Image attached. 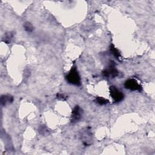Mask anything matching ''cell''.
I'll return each mask as SVG.
<instances>
[{
    "label": "cell",
    "instance_id": "1",
    "mask_svg": "<svg viewBox=\"0 0 155 155\" xmlns=\"http://www.w3.org/2000/svg\"><path fill=\"white\" fill-rule=\"evenodd\" d=\"M65 79L70 84L78 86L81 85V78L76 67H73L71 68L69 73L67 74Z\"/></svg>",
    "mask_w": 155,
    "mask_h": 155
},
{
    "label": "cell",
    "instance_id": "2",
    "mask_svg": "<svg viewBox=\"0 0 155 155\" xmlns=\"http://www.w3.org/2000/svg\"><path fill=\"white\" fill-rule=\"evenodd\" d=\"M79 138L85 146H88L92 143L93 134L89 127L82 129L79 132Z\"/></svg>",
    "mask_w": 155,
    "mask_h": 155
},
{
    "label": "cell",
    "instance_id": "3",
    "mask_svg": "<svg viewBox=\"0 0 155 155\" xmlns=\"http://www.w3.org/2000/svg\"><path fill=\"white\" fill-rule=\"evenodd\" d=\"M119 74V72L116 68L115 67V64L113 61H110L108 66L107 68L104 70L102 71V74L105 78H115Z\"/></svg>",
    "mask_w": 155,
    "mask_h": 155
},
{
    "label": "cell",
    "instance_id": "4",
    "mask_svg": "<svg viewBox=\"0 0 155 155\" xmlns=\"http://www.w3.org/2000/svg\"><path fill=\"white\" fill-rule=\"evenodd\" d=\"M110 93L111 97L115 102H119L124 99V95L116 87L111 86L110 87Z\"/></svg>",
    "mask_w": 155,
    "mask_h": 155
},
{
    "label": "cell",
    "instance_id": "5",
    "mask_svg": "<svg viewBox=\"0 0 155 155\" xmlns=\"http://www.w3.org/2000/svg\"><path fill=\"white\" fill-rule=\"evenodd\" d=\"M124 86L126 88L132 91H140L142 90L141 85L134 79H127L124 83Z\"/></svg>",
    "mask_w": 155,
    "mask_h": 155
},
{
    "label": "cell",
    "instance_id": "6",
    "mask_svg": "<svg viewBox=\"0 0 155 155\" xmlns=\"http://www.w3.org/2000/svg\"><path fill=\"white\" fill-rule=\"evenodd\" d=\"M82 113H83V111L81 108V107L78 105H76L72 110L71 116V122L72 123H76L79 122L82 117Z\"/></svg>",
    "mask_w": 155,
    "mask_h": 155
},
{
    "label": "cell",
    "instance_id": "7",
    "mask_svg": "<svg viewBox=\"0 0 155 155\" xmlns=\"http://www.w3.org/2000/svg\"><path fill=\"white\" fill-rule=\"evenodd\" d=\"M13 101V97L11 95L4 94V95H2L1 97V104L2 106H6L7 105H8L12 103Z\"/></svg>",
    "mask_w": 155,
    "mask_h": 155
},
{
    "label": "cell",
    "instance_id": "8",
    "mask_svg": "<svg viewBox=\"0 0 155 155\" xmlns=\"http://www.w3.org/2000/svg\"><path fill=\"white\" fill-rule=\"evenodd\" d=\"M13 36H14L13 31H8L4 34L2 38V41L6 44H9L12 41V39H13Z\"/></svg>",
    "mask_w": 155,
    "mask_h": 155
},
{
    "label": "cell",
    "instance_id": "9",
    "mask_svg": "<svg viewBox=\"0 0 155 155\" xmlns=\"http://www.w3.org/2000/svg\"><path fill=\"white\" fill-rule=\"evenodd\" d=\"M110 52L113 54V56L116 58L118 60H119V59L120 58V54L119 53V51H118V50L113 45H111L110 47Z\"/></svg>",
    "mask_w": 155,
    "mask_h": 155
},
{
    "label": "cell",
    "instance_id": "10",
    "mask_svg": "<svg viewBox=\"0 0 155 155\" xmlns=\"http://www.w3.org/2000/svg\"><path fill=\"white\" fill-rule=\"evenodd\" d=\"M38 132L39 133V134L43 135V136H46L47 134H49V131H48V129L47 128V127L44 125H41L39 127V129H38Z\"/></svg>",
    "mask_w": 155,
    "mask_h": 155
},
{
    "label": "cell",
    "instance_id": "11",
    "mask_svg": "<svg viewBox=\"0 0 155 155\" xmlns=\"http://www.w3.org/2000/svg\"><path fill=\"white\" fill-rule=\"evenodd\" d=\"M24 28L25 29V30L28 33H30L31 31H33L34 27L33 26V25L31 24V22H25L24 24Z\"/></svg>",
    "mask_w": 155,
    "mask_h": 155
},
{
    "label": "cell",
    "instance_id": "12",
    "mask_svg": "<svg viewBox=\"0 0 155 155\" xmlns=\"http://www.w3.org/2000/svg\"><path fill=\"white\" fill-rule=\"evenodd\" d=\"M95 101L96 103H97L98 104L101 105H105L107 104L108 102V101L102 97H96V99H95Z\"/></svg>",
    "mask_w": 155,
    "mask_h": 155
},
{
    "label": "cell",
    "instance_id": "13",
    "mask_svg": "<svg viewBox=\"0 0 155 155\" xmlns=\"http://www.w3.org/2000/svg\"><path fill=\"white\" fill-rule=\"evenodd\" d=\"M66 96H65V95L64 94H60V93H59V94H57V98L58 99H61V100H65V99H66Z\"/></svg>",
    "mask_w": 155,
    "mask_h": 155
}]
</instances>
